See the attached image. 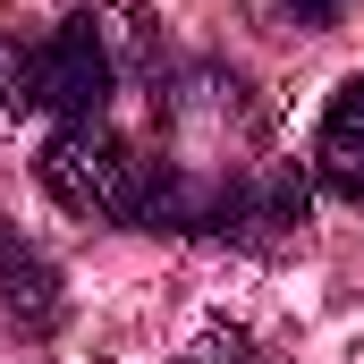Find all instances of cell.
Segmentation results:
<instances>
[{
  "mask_svg": "<svg viewBox=\"0 0 364 364\" xmlns=\"http://www.w3.org/2000/svg\"><path fill=\"white\" fill-rule=\"evenodd\" d=\"M288 9H296V26H331V17H339L348 0H288Z\"/></svg>",
  "mask_w": 364,
  "mask_h": 364,
  "instance_id": "7",
  "label": "cell"
},
{
  "mask_svg": "<svg viewBox=\"0 0 364 364\" xmlns=\"http://www.w3.org/2000/svg\"><path fill=\"white\" fill-rule=\"evenodd\" d=\"M314 178L339 203H364V77H348L331 93V110L314 127Z\"/></svg>",
  "mask_w": 364,
  "mask_h": 364,
  "instance_id": "3",
  "label": "cell"
},
{
  "mask_svg": "<svg viewBox=\"0 0 364 364\" xmlns=\"http://www.w3.org/2000/svg\"><path fill=\"white\" fill-rule=\"evenodd\" d=\"M43 186L110 229H178V161L119 136L110 119H60L43 136Z\"/></svg>",
  "mask_w": 364,
  "mask_h": 364,
  "instance_id": "1",
  "label": "cell"
},
{
  "mask_svg": "<svg viewBox=\"0 0 364 364\" xmlns=\"http://www.w3.org/2000/svg\"><path fill=\"white\" fill-rule=\"evenodd\" d=\"M110 85H119V60H110L102 17H60L43 43H26V110L110 119Z\"/></svg>",
  "mask_w": 364,
  "mask_h": 364,
  "instance_id": "2",
  "label": "cell"
},
{
  "mask_svg": "<svg viewBox=\"0 0 364 364\" xmlns=\"http://www.w3.org/2000/svg\"><path fill=\"white\" fill-rule=\"evenodd\" d=\"M0 296H9V314L26 322V331H51L60 322V272L0 220Z\"/></svg>",
  "mask_w": 364,
  "mask_h": 364,
  "instance_id": "4",
  "label": "cell"
},
{
  "mask_svg": "<svg viewBox=\"0 0 364 364\" xmlns=\"http://www.w3.org/2000/svg\"><path fill=\"white\" fill-rule=\"evenodd\" d=\"M186 364H272L255 339H220V348H203V356H186Z\"/></svg>",
  "mask_w": 364,
  "mask_h": 364,
  "instance_id": "6",
  "label": "cell"
},
{
  "mask_svg": "<svg viewBox=\"0 0 364 364\" xmlns=\"http://www.w3.org/2000/svg\"><path fill=\"white\" fill-rule=\"evenodd\" d=\"M0 110H26V43L0 34Z\"/></svg>",
  "mask_w": 364,
  "mask_h": 364,
  "instance_id": "5",
  "label": "cell"
}]
</instances>
